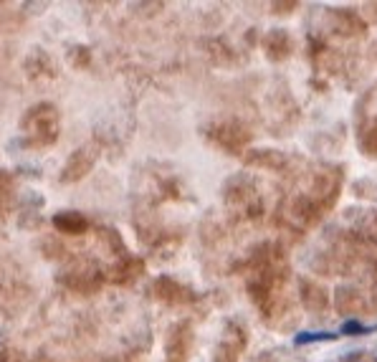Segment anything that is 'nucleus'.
<instances>
[{
    "label": "nucleus",
    "instance_id": "f257e3e1",
    "mask_svg": "<svg viewBox=\"0 0 377 362\" xmlns=\"http://www.w3.org/2000/svg\"><path fill=\"white\" fill-rule=\"evenodd\" d=\"M23 129L34 144H53L59 137V114L49 104L34 107L25 114Z\"/></svg>",
    "mask_w": 377,
    "mask_h": 362
},
{
    "label": "nucleus",
    "instance_id": "f03ea898",
    "mask_svg": "<svg viewBox=\"0 0 377 362\" xmlns=\"http://www.w3.org/2000/svg\"><path fill=\"white\" fill-rule=\"evenodd\" d=\"M92 155L86 150H79L71 155V160H68L66 170H64V177H66V183H74V180H79L81 175H86L89 172V168H92Z\"/></svg>",
    "mask_w": 377,
    "mask_h": 362
},
{
    "label": "nucleus",
    "instance_id": "7ed1b4c3",
    "mask_svg": "<svg viewBox=\"0 0 377 362\" xmlns=\"http://www.w3.org/2000/svg\"><path fill=\"white\" fill-rule=\"evenodd\" d=\"M56 228L64 231V233H81L86 228V218L84 216H79V213H59L56 218H53Z\"/></svg>",
    "mask_w": 377,
    "mask_h": 362
},
{
    "label": "nucleus",
    "instance_id": "20e7f679",
    "mask_svg": "<svg viewBox=\"0 0 377 362\" xmlns=\"http://www.w3.org/2000/svg\"><path fill=\"white\" fill-rule=\"evenodd\" d=\"M327 339H335L332 332H302L294 337V345H309V342H327Z\"/></svg>",
    "mask_w": 377,
    "mask_h": 362
},
{
    "label": "nucleus",
    "instance_id": "39448f33",
    "mask_svg": "<svg viewBox=\"0 0 377 362\" xmlns=\"http://www.w3.org/2000/svg\"><path fill=\"white\" fill-rule=\"evenodd\" d=\"M342 332L344 335H365V332H369V327H362L360 322L350 320V322H344L342 324Z\"/></svg>",
    "mask_w": 377,
    "mask_h": 362
}]
</instances>
